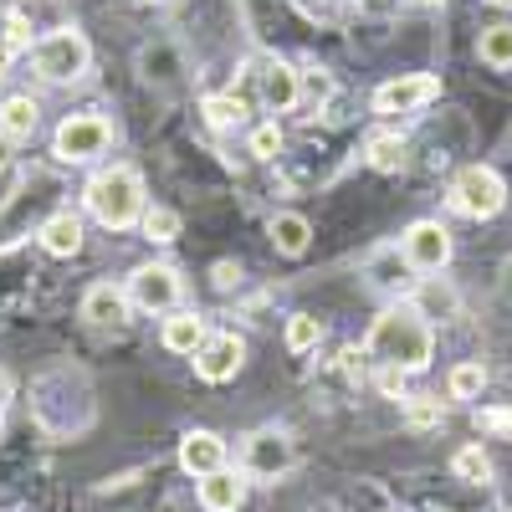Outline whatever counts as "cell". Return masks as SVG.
I'll return each instance as SVG.
<instances>
[{
    "label": "cell",
    "mask_w": 512,
    "mask_h": 512,
    "mask_svg": "<svg viewBox=\"0 0 512 512\" xmlns=\"http://www.w3.org/2000/svg\"><path fill=\"white\" fill-rule=\"evenodd\" d=\"M364 349L379 364H400V369L420 374V369H431V359H436V328H431V318L410 303V297H400V303H390L369 323Z\"/></svg>",
    "instance_id": "cell-1"
},
{
    "label": "cell",
    "mask_w": 512,
    "mask_h": 512,
    "mask_svg": "<svg viewBox=\"0 0 512 512\" xmlns=\"http://www.w3.org/2000/svg\"><path fill=\"white\" fill-rule=\"evenodd\" d=\"M82 205H88V216L103 231H134L144 221V210H149L144 175L134 164H103L98 175L82 185Z\"/></svg>",
    "instance_id": "cell-2"
},
{
    "label": "cell",
    "mask_w": 512,
    "mask_h": 512,
    "mask_svg": "<svg viewBox=\"0 0 512 512\" xmlns=\"http://www.w3.org/2000/svg\"><path fill=\"white\" fill-rule=\"evenodd\" d=\"M31 67L41 82H52V88H67V82H82L93 67V47L88 36H82L77 26H57L47 36H36L31 47Z\"/></svg>",
    "instance_id": "cell-3"
},
{
    "label": "cell",
    "mask_w": 512,
    "mask_h": 512,
    "mask_svg": "<svg viewBox=\"0 0 512 512\" xmlns=\"http://www.w3.org/2000/svg\"><path fill=\"white\" fill-rule=\"evenodd\" d=\"M451 210L466 221H497L507 210V180L492 164H466L451 180Z\"/></svg>",
    "instance_id": "cell-4"
},
{
    "label": "cell",
    "mask_w": 512,
    "mask_h": 512,
    "mask_svg": "<svg viewBox=\"0 0 512 512\" xmlns=\"http://www.w3.org/2000/svg\"><path fill=\"white\" fill-rule=\"evenodd\" d=\"M108 149H113V123L103 113H67L52 134V154L62 164H93Z\"/></svg>",
    "instance_id": "cell-5"
},
{
    "label": "cell",
    "mask_w": 512,
    "mask_h": 512,
    "mask_svg": "<svg viewBox=\"0 0 512 512\" xmlns=\"http://www.w3.org/2000/svg\"><path fill=\"white\" fill-rule=\"evenodd\" d=\"M128 303H134L139 313H175L180 303H185V277L169 267V262H144V267H134L128 272Z\"/></svg>",
    "instance_id": "cell-6"
},
{
    "label": "cell",
    "mask_w": 512,
    "mask_h": 512,
    "mask_svg": "<svg viewBox=\"0 0 512 512\" xmlns=\"http://www.w3.org/2000/svg\"><path fill=\"white\" fill-rule=\"evenodd\" d=\"M292 461H297V451H292V436L282 431V425H262V431H251L246 446H241V472H246L251 482H277V477H287Z\"/></svg>",
    "instance_id": "cell-7"
},
{
    "label": "cell",
    "mask_w": 512,
    "mask_h": 512,
    "mask_svg": "<svg viewBox=\"0 0 512 512\" xmlns=\"http://www.w3.org/2000/svg\"><path fill=\"white\" fill-rule=\"evenodd\" d=\"M436 98H441V77H436V72H400V77H390V82H379L374 98H369V108H374L379 118H395V113H415V108H425V103H436Z\"/></svg>",
    "instance_id": "cell-8"
},
{
    "label": "cell",
    "mask_w": 512,
    "mask_h": 512,
    "mask_svg": "<svg viewBox=\"0 0 512 512\" xmlns=\"http://www.w3.org/2000/svg\"><path fill=\"white\" fill-rule=\"evenodd\" d=\"M400 251L410 256V267L420 277H436L451 267V231L441 221H410L405 236H400Z\"/></svg>",
    "instance_id": "cell-9"
},
{
    "label": "cell",
    "mask_w": 512,
    "mask_h": 512,
    "mask_svg": "<svg viewBox=\"0 0 512 512\" xmlns=\"http://www.w3.org/2000/svg\"><path fill=\"white\" fill-rule=\"evenodd\" d=\"M251 82H256V103H262L267 113H292L297 103H303V72H297L292 62H282V57L256 62Z\"/></svg>",
    "instance_id": "cell-10"
},
{
    "label": "cell",
    "mask_w": 512,
    "mask_h": 512,
    "mask_svg": "<svg viewBox=\"0 0 512 512\" xmlns=\"http://www.w3.org/2000/svg\"><path fill=\"white\" fill-rule=\"evenodd\" d=\"M241 364H246V338L231 333V328L205 333V344L195 349V374H200L205 384H226V379H236Z\"/></svg>",
    "instance_id": "cell-11"
},
{
    "label": "cell",
    "mask_w": 512,
    "mask_h": 512,
    "mask_svg": "<svg viewBox=\"0 0 512 512\" xmlns=\"http://www.w3.org/2000/svg\"><path fill=\"white\" fill-rule=\"evenodd\" d=\"M364 277H369V287L374 292H384V297H410L415 292V267H410V256L400 251V241L395 246H379V251H369V262H364Z\"/></svg>",
    "instance_id": "cell-12"
},
{
    "label": "cell",
    "mask_w": 512,
    "mask_h": 512,
    "mask_svg": "<svg viewBox=\"0 0 512 512\" xmlns=\"http://www.w3.org/2000/svg\"><path fill=\"white\" fill-rule=\"evenodd\" d=\"M128 313H134V303H128V287L93 282L88 292H82V318H88L93 328H123Z\"/></svg>",
    "instance_id": "cell-13"
},
{
    "label": "cell",
    "mask_w": 512,
    "mask_h": 512,
    "mask_svg": "<svg viewBox=\"0 0 512 512\" xmlns=\"http://www.w3.org/2000/svg\"><path fill=\"white\" fill-rule=\"evenodd\" d=\"M180 466L195 482L210 477V472H221V466H226V441L216 431H185L180 436Z\"/></svg>",
    "instance_id": "cell-14"
},
{
    "label": "cell",
    "mask_w": 512,
    "mask_h": 512,
    "mask_svg": "<svg viewBox=\"0 0 512 512\" xmlns=\"http://www.w3.org/2000/svg\"><path fill=\"white\" fill-rule=\"evenodd\" d=\"M246 472H231V466H221V472H210V477H200L195 482V497H200V507L205 512H236L241 502H246Z\"/></svg>",
    "instance_id": "cell-15"
},
{
    "label": "cell",
    "mask_w": 512,
    "mask_h": 512,
    "mask_svg": "<svg viewBox=\"0 0 512 512\" xmlns=\"http://www.w3.org/2000/svg\"><path fill=\"white\" fill-rule=\"evenodd\" d=\"M139 72H144L149 88H159V93H175L185 82V62H180V52L169 47V41H154V47L139 52Z\"/></svg>",
    "instance_id": "cell-16"
},
{
    "label": "cell",
    "mask_w": 512,
    "mask_h": 512,
    "mask_svg": "<svg viewBox=\"0 0 512 512\" xmlns=\"http://www.w3.org/2000/svg\"><path fill=\"white\" fill-rule=\"evenodd\" d=\"M36 236H41V246H47L52 256H62V262H72V256L82 251V241H88V236H82V216H77V210H52Z\"/></svg>",
    "instance_id": "cell-17"
},
{
    "label": "cell",
    "mask_w": 512,
    "mask_h": 512,
    "mask_svg": "<svg viewBox=\"0 0 512 512\" xmlns=\"http://www.w3.org/2000/svg\"><path fill=\"white\" fill-rule=\"evenodd\" d=\"M205 318L200 313H185V308H175V313H169L164 318V328H159V344L169 349V354H190L195 359V349L205 344Z\"/></svg>",
    "instance_id": "cell-18"
},
{
    "label": "cell",
    "mask_w": 512,
    "mask_h": 512,
    "mask_svg": "<svg viewBox=\"0 0 512 512\" xmlns=\"http://www.w3.org/2000/svg\"><path fill=\"white\" fill-rule=\"evenodd\" d=\"M267 236L282 256H303L313 246V221L308 216H297V210H277V216L267 221Z\"/></svg>",
    "instance_id": "cell-19"
},
{
    "label": "cell",
    "mask_w": 512,
    "mask_h": 512,
    "mask_svg": "<svg viewBox=\"0 0 512 512\" xmlns=\"http://www.w3.org/2000/svg\"><path fill=\"white\" fill-rule=\"evenodd\" d=\"M36 123H41V108L31 93H11V98H0V134H11L16 144L36 134Z\"/></svg>",
    "instance_id": "cell-20"
},
{
    "label": "cell",
    "mask_w": 512,
    "mask_h": 512,
    "mask_svg": "<svg viewBox=\"0 0 512 512\" xmlns=\"http://www.w3.org/2000/svg\"><path fill=\"white\" fill-rule=\"evenodd\" d=\"M405 154H410L405 134H390V128L369 134V144H364V159L379 169V175H400V169H405Z\"/></svg>",
    "instance_id": "cell-21"
},
{
    "label": "cell",
    "mask_w": 512,
    "mask_h": 512,
    "mask_svg": "<svg viewBox=\"0 0 512 512\" xmlns=\"http://www.w3.org/2000/svg\"><path fill=\"white\" fill-rule=\"evenodd\" d=\"M200 113H205V123L216 128V134H231V128L246 123V98L241 93H210L200 103Z\"/></svg>",
    "instance_id": "cell-22"
},
{
    "label": "cell",
    "mask_w": 512,
    "mask_h": 512,
    "mask_svg": "<svg viewBox=\"0 0 512 512\" xmlns=\"http://www.w3.org/2000/svg\"><path fill=\"white\" fill-rule=\"evenodd\" d=\"M477 57H482L492 72H512V26H507V21L482 26V36H477Z\"/></svg>",
    "instance_id": "cell-23"
},
{
    "label": "cell",
    "mask_w": 512,
    "mask_h": 512,
    "mask_svg": "<svg viewBox=\"0 0 512 512\" xmlns=\"http://www.w3.org/2000/svg\"><path fill=\"white\" fill-rule=\"evenodd\" d=\"M482 390H487L482 359H461V364L446 374V395H451V400H482Z\"/></svg>",
    "instance_id": "cell-24"
},
{
    "label": "cell",
    "mask_w": 512,
    "mask_h": 512,
    "mask_svg": "<svg viewBox=\"0 0 512 512\" xmlns=\"http://www.w3.org/2000/svg\"><path fill=\"white\" fill-rule=\"evenodd\" d=\"M144 241L154 246H169V241H180V210H169V205H149L144 210V221H139Z\"/></svg>",
    "instance_id": "cell-25"
},
{
    "label": "cell",
    "mask_w": 512,
    "mask_h": 512,
    "mask_svg": "<svg viewBox=\"0 0 512 512\" xmlns=\"http://www.w3.org/2000/svg\"><path fill=\"white\" fill-rule=\"evenodd\" d=\"M282 338H287V354H313V349L323 344V323H318L313 313H292Z\"/></svg>",
    "instance_id": "cell-26"
},
{
    "label": "cell",
    "mask_w": 512,
    "mask_h": 512,
    "mask_svg": "<svg viewBox=\"0 0 512 512\" xmlns=\"http://www.w3.org/2000/svg\"><path fill=\"white\" fill-rule=\"evenodd\" d=\"M451 472H456L461 482H492V456H487L482 446H461V451L451 456Z\"/></svg>",
    "instance_id": "cell-27"
},
{
    "label": "cell",
    "mask_w": 512,
    "mask_h": 512,
    "mask_svg": "<svg viewBox=\"0 0 512 512\" xmlns=\"http://www.w3.org/2000/svg\"><path fill=\"white\" fill-rule=\"evenodd\" d=\"M441 400H431V395H410L405 400V420L415 425V431H431V425H441Z\"/></svg>",
    "instance_id": "cell-28"
},
{
    "label": "cell",
    "mask_w": 512,
    "mask_h": 512,
    "mask_svg": "<svg viewBox=\"0 0 512 512\" xmlns=\"http://www.w3.org/2000/svg\"><path fill=\"white\" fill-rule=\"evenodd\" d=\"M246 149H251L256 159H277V154H282V128H277V118H272V123H256L251 139H246Z\"/></svg>",
    "instance_id": "cell-29"
},
{
    "label": "cell",
    "mask_w": 512,
    "mask_h": 512,
    "mask_svg": "<svg viewBox=\"0 0 512 512\" xmlns=\"http://www.w3.org/2000/svg\"><path fill=\"white\" fill-rule=\"evenodd\" d=\"M405 384H410V369H400V364H384L379 369V390L390 395V400H405Z\"/></svg>",
    "instance_id": "cell-30"
},
{
    "label": "cell",
    "mask_w": 512,
    "mask_h": 512,
    "mask_svg": "<svg viewBox=\"0 0 512 512\" xmlns=\"http://www.w3.org/2000/svg\"><path fill=\"white\" fill-rule=\"evenodd\" d=\"M6 41H11V47H36V41H31V21H26V11H6Z\"/></svg>",
    "instance_id": "cell-31"
},
{
    "label": "cell",
    "mask_w": 512,
    "mask_h": 512,
    "mask_svg": "<svg viewBox=\"0 0 512 512\" xmlns=\"http://www.w3.org/2000/svg\"><path fill=\"white\" fill-rule=\"evenodd\" d=\"M477 431H492V436H512V410H477Z\"/></svg>",
    "instance_id": "cell-32"
},
{
    "label": "cell",
    "mask_w": 512,
    "mask_h": 512,
    "mask_svg": "<svg viewBox=\"0 0 512 512\" xmlns=\"http://www.w3.org/2000/svg\"><path fill=\"white\" fill-rule=\"evenodd\" d=\"M292 6L303 11V16H313V21H328V16L344 11V0H292Z\"/></svg>",
    "instance_id": "cell-33"
},
{
    "label": "cell",
    "mask_w": 512,
    "mask_h": 512,
    "mask_svg": "<svg viewBox=\"0 0 512 512\" xmlns=\"http://www.w3.org/2000/svg\"><path fill=\"white\" fill-rule=\"evenodd\" d=\"M364 359H369V349H344V354H338V374H344V379H359L364 374Z\"/></svg>",
    "instance_id": "cell-34"
},
{
    "label": "cell",
    "mask_w": 512,
    "mask_h": 512,
    "mask_svg": "<svg viewBox=\"0 0 512 512\" xmlns=\"http://www.w3.org/2000/svg\"><path fill=\"white\" fill-rule=\"evenodd\" d=\"M210 277H216L221 292H231V287L241 282V267H236V262H216V272H210Z\"/></svg>",
    "instance_id": "cell-35"
},
{
    "label": "cell",
    "mask_w": 512,
    "mask_h": 512,
    "mask_svg": "<svg viewBox=\"0 0 512 512\" xmlns=\"http://www.w3.org/2000/svg\"><path fill=\"white\" fill-rule=\"evenodd\" d=\"M497 292H502V303L512 308V256H502V267H497Z\"/></svg>",
    "instance_id": "cell-36"
},
{
    "label": "cell",
    "mask_w": 512,
    "mask_h": 512,
    "mask_svg": "<svg viewBox=\"0 0 512 512\" xmlns=\"http://www.w3.org/2000/svg\"><path fill=\"white\" fill-rule=\"evenodd\" d=\"M6 405H11V374L0 369V415H6Z\"/></svg>",
    "instance_id": "cell-37"
},
{
    "label": "cell",
    "mask_w": 512,
    "mask_h": 512,
    "mask_svg": "<svg viewBox=\"0 0 512 512\" xmlns=\"http://www.w3.org/2000/svg\"><path fill=\"white\" fill-rule=\"evenodd\" d=\"M11 52H16V47H11V41H6V36H0V77H6V72H11Z\"/></svg>",
    "instance_id": "cell-38"
},
{
    "label": "cell",
    "mask_w": 512,
    "mask_h": 512,
    "mask_svg": "<svg viewBox=\"0 0 512 512\" xmlns=\"http://www.w3.org/2000/svg\"><path fill=\"white\" fill-rule=\"evenodd\" d=\"M11 144H16L11 134H0V169H6V164H11Z\"/></svg>",
    "instance_id": "cell-39"
},
{
    "label": "cell",
    "mask_w": 512,
    "mask_h": 512,
    "mask_svg": "<svg viewBox=\"0 0 512 512\" xmlns=\"http://www.w3.org/2000/svg\"><path fill=\"white\" fill-rule=\"evenodd\" d=\"M492 6H502V11H512V0H492Z\"/></svg>",
    "instance_id": "cell-40"
},
{
    "label": "cell",
    "mask_w": 512,
    "mask_h": 512,
    "mask_svg": "<svg viewBox=\"0 0 512 512\" xmlns=\"http://www.w3.org/2000/svg\"><path fill=\"white\" fill-rule=\"evenodd\" d=\"M425 6H446V0H425Z\"/></svg>",
    "instance_id": "cell-41"
},
{
    "label": "cell",
    "mask_w": 512,
    "mask_h": 512,
    "mask_svg": "<svg viewBox=\"0 0 512 512\" xmlns=\"http://www.w3.org/2000/svg\"><path fill=\"white\" fill-rule=\"evenodd\" d=\"M134 6H149V0H134Z\"/></svg>",
    "instance_id": "cell-42"
}]
</instances>
